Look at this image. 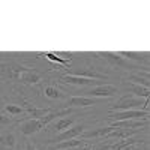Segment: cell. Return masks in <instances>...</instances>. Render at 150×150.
I'll return each mask as SVG.
<instances>
[{
    "label": "cell",
    "mask_w": 150,
    "mask_h": 150,
    "mask_svg": "<svg viewBox=\"0 0 150 150\" xmlns=\"http://www.w3.org/2000/svg\"><path fill=\"white\" fill-rule=\"evenodd\" d=\"M99 99L96 98H87V96H72L69 98V101L66 102L65 107L68 108H84V107H92V105H98Z\"/></svg>",
    "instance_id": "obj_8"
},
{
    "label": "cell",
    "mask_w": 150,
    "mask_h": 150,
    "mask_svg": "<svg viewBox=\"0 0 150 150\" xmlns=\"http://www.w3.org/2000/svg\"><path fill=\"white\" fill-rule=\"evenodd\" d=\"M112 128L119 129H147L149 128V119L146 120H122V122H112Z\"/></svg>",
    "instance_id": "obj_9"
},
{
    "label": "cell",
    "mask_w": 150,
    "mask_h": 150,
    "mask_svg": "<svg viewBox=\"0 0 150 150\" xmlns=\"http://www.w3.org/2000/svg\"><path fill=\"white\" fill-rule=\"evenodd\" d=\"M128 81L134 83V84H138V86H143V87H147V89H149V86H150L149 71H144L143 74H141V71H134L128 77Z\"/></svg>",
    "instance_id": "obj_16"
},
{
    "label": "cell",
    "mask_w": 150,
    "mask_h": 150,
    "mask_svg": "<svg viewBox=\"0 0 150 150\" xmlns=\"http://www.w3.org/2000/svg\"><path fill=\"white\" fill-rule=\"evenodd\" d=\"M146 104V99L141 98H135L132 95L122 96L116 104H112L110 107L111 111H126V110H143Z\"/></svg>",
    "instance_id": "obj_2"
},
{
    "label": "cell",
    "mask_w": 150,
    "mask_h": 150,
    "mask_svg": "<svg viewBox=\"0 0 150 150\" xmlns=\"http://www.w3.org/2000/svg\"><path fill=\"white\" fill-rule=\"evenodd\" d=\"M86 131V125L84 123H78L75 126H71L69 129L63 131V132H59L56 134L53 138H50L47 143L51 146V144H56V143H62V141H68V140H75L77 137H81V134Z\"/></svg>",
    "instance_id": "obj_4"
},
{
    "label": "cell",
    "mask_w": 150,
    "mask_h": 150,
    "mask_svg": "<svg viewBox=\"0 0 150 150\" xmlns=\"http://www.w3.org/2000/svg\"><path fill=\"white\" fill-rule=\"evenodd\" d=\"M44 95L50 99H63L66 95L63 92H60L56 86H47L44 87Z\"/></svg>",
    "instance_id": "obj_18"
},
{
    "label": "cell",
    "mask_w": 150,
    "mask_h": 150,
    "mask_svg": "<svg viewBox=\"0 0 150 150\" xmlns=\"http://www.w3.org/2000/svg\"><path fill=\"white\" fill-rule=\"evenodd\" d=\"M119 56L125 57L126 60H134V62H138V63L144 65L146 68H149V53H140V51H119Z\"/></svg>",
    "instance_id": "obj_11"
},
{
    "label": "cell",
    "mask_w": 150,
    "mask_h": 150,
    "mask_svg": "<svg viewBox=\"0 0 150 150\" xmlns=\"http://www.w3.org/2000/svg\"><path fill=\"white\" fill-rule=\"evenodd\" d=\"M116 140H107V141H96L93 146H90L89 150H110Z\"/></svg>",
    "instance_id": "obj_21"
},
{
    "label": "cell",
    "mask_w": 150,
    "mask_h": 150,
    "mask_svg": "<svg viewBox=\"0 0 150 150\" xmlns=\"http://www.w3.org/2000/svg\"><path fill=\"white\" fill-rule=\"evenodd\" d=\"M44 56H45L48 60L54 62V63L63 65V66H69V65H71V59H63V57H60V56L56 54V53H45Z\"/></svg>",
    "instance_id": "obj_19"
},
{
    "label": "cell",
    "mask_w": 150,
    "mask_h": 150,
    "mask_svg": "<svg viewBox=\"0 0 150 150\" xmlns=\"http://www.w3.org/2000/svg\"><path fill=\"white\" fill-rule=\"evenodd\" d=\"M3 111L11 117H18V116H26V107H20L17 104H6Z\"/></svg>",
    "instance_id": "obj_17"
},
{
    "label": "cell",
    "mask_w": 150,
    "mask_h": 150,
    "mask_svg": "<svg viewBox=\"0 0 150 150\" xmlns=\"http://www.w3.org/2000/svg\"><path fill=\"white\" fill-rule=\"evenodd\" d=\"M98 56H102L110 65L112 66H117V68H122V69H128V71H138V69H144V71H149V68H141V65H137V63H132V62L126 60L125 57L119 56L117 53L114 51H102V53H98Z\"/></svg>",
    "instance_id": "obj_1"
},
{
    "label": "cell",
    "mask_w": 150,
    "mask_h": 150,
    "mask_svg": "<svg viewBox=\"0 0 150 150\" xmlns=\"http://www.w3.org/2000/svg\"><path fill=\"white\" fill-rule=\"evenodd\" d=\"M24 150H38V147L35 146V143H33V141L26 140V146H24Z\"/></svg>",
    "instance_id": "obj_22"
},
{
    "label": "cell",
    "mask_w": 150,
    "mask_h": 150,
    "mask_svg": "<svg viewBox=\"0 0 150 150\" xmlns=\"http://www.w3.org/2000/svg\"><path fill=\"white\" fill-rule=\"evenodd\" d=\"M123 89H125V92H129V93H131L132 96H135V98L147 99V98L150 96V90L147 89V87L134 84V83H129V81H123Z\"/></svg>",
    "instance_id": "obj_10"
},
{
    "label": "cell",
    "mask_w": 150,
    "mask_h": 150,
    "mask_svg": "<svg viewBox=\"0 0 150 150\" xmlns=\"http://www.w3.org/2000/svg\"><path fill=\"white\" fill-rule=\"evenodd\" d=\"M5 105H6V99H5V96L0 95V111H3Z\"/></svg>",
    "instance_id": "obj_24"
},
{
    "label": "cell",
    "mask_w": 150,
    "mask_h": 150,
    "mask_svg": "<svg viewBox=\"0 0 150 150\" xmlns=\"http://www.w3.org/2000/svg\"><path fill=\"white\" fill-rule=\"evenodd\" d=\"M114 129L112 126H105V128H98V129H90V131H84L81 134V140L87 141V140H90V138H105V137Z\"/></svg>",
    "instance_id": "obj_13"
},
{
    "label": "cell",
    "mask_w": 150,
    "mask_h": 150,
    "mask_svg": "<svg viewBox=\"0 0 150 150\" xmlns=\"http://www.w3.org/2000/svg\"><path fill=\"white\" fill-rule=\"evenodd\" d=\"M42 128H44V125L39 119H26L18 125V131L26 137H30L36 132H39Z\"/></svg>",
    "instance_id": "obj_7"
},
{
    "label": "cell",
    "mask_w": 150,
    "mask_h": 150,
    "mask_svg": "<svg viewBox=\"0 0 150 150\" xmlns=\"http://www.w3.org/2000/svg\"><path fill=\"white\" fill-rule=\"evenodd\" d=\"M60 83L63 84H72V86H99L101 81L99 80H93V78H84V77H78V75H71V74H66V75H62L59 78Z\"/></svg>",
    "instance_id": "obj_6"
},
{
    "label": "cell",
    "mask_w": 150,
    "mask_h": 150,
    "mask_svg": "<svg viewBox=\"0 0 150 150\" xmlns=\"http://www.w3.org/2000/svg\"><path fill=\"white\" fill-rule=\"evenodd\" d=\"M87 98H112L119 93L117 87L112 84H99L93 89L84 92Z\"/></svg>",
    "instance_id": "obj_5"
},
{
    "label": "cell",
    "mask_w": 150,
    "mask_h": 150,
    "mask_svg": "<svg viewBox=\"0 0 150 150\" xmlns=\"http://www.w3.org/2000/svg\"><path fill=\"white\" fill-rule=\"evenodd\" d=\"M75 122V117H62L57 119L54 123H50L48 125V131H53V132H63L66 129H69Z\"/></svg>",
    "instance_id": "obj_12"
},
{
    "label": "cell",
    "mask_w": 150,
    "mask_h": 150,
    "mask_svg": "<svg viewBox=\"0 0 150 150\" xmlns=\"http://www.w3.org/2000/svg\"><path fill=\"white\" fill-rule=\"evenodd\" d=\"M111 123L122 120H146L149 119V112L143 110H126V111H112L107 117Z\"/></svg>",
    "instance_id": "obj_3"
},
{
    "label": "cell",
    "mask_w": 150,
    "mask_h": 150,
    "mask_svg": "<svg viewBox=\"0 0 150 150\" xmlns=\"http://www.w3.org/2000/svg\"><path fill=\"white\" fill-rule=\"evenodd\" d=\"M12 125H15V119L11 117L9 114H5V112L0 111V131L12 126Z\"/></svg>",
    "instance_id": "obj_20"
},
{
    "label": "cell",
    "mask_w": 150,
    "mask_h": 150,
    "mask_svg": "<svg viewBox=\"0 0 150 150\" xmlns=\"http://www.w3.org/2000/svg\"><path fill=\"white\" fill-rule=\"evenodd\" d=\"M86 146L84 140H68V141H62V143H56L50 146V150H72L77 147H83Z\"/></svg>",
    "instance_id": "obj_15"
},
{
    "label": "cell",
    "mask_w": 150,
    "mask_h": 150,
    "mask_svg": "<svg viewBox=\"0 0 150 150\" xmlns=\"http://www.w3.org/2000/svg\"><path fill=\"white\" fill-rule=\"evenodd\" d=\"M122 150H141V146H138V144H131V146L125 147V149H122Z\"/></svg>",
    "instance_id": "obj_23"
},
{
    "label": "cell",
    "mask_w": 150,
    "mask_h": 150,
    "mask_svg": "<svg viewBox=\"0 0 150 150\" xmlns=\"http://www.w3.org/2000/svg\"><path fill=\"white\" fill-rule=\"evenodd\" d=\"M17 135L14 132H0V147H3L6 150H15L17 149Z\"/></svg>",
    "instance_id": "obj_14"
}]
</instances>
